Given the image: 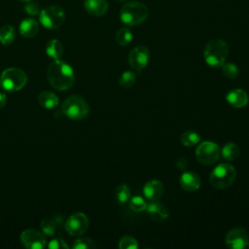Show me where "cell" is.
Here are the masks:
<instances>
[{
  "label": "cell",
  "instance_id": "cell-19",
  "mask_svg": "<svg viewBox=\"0 0 249 249\" xmlns=\"http://www.w3.org/2000/svg\"><path fill=\"white\" fill-rule=\"evenodd\" d=\"M38 102L46 109H53L58 105L59 99L53 92L45 90L38 95Z\"/></svg>",
  "mask_w": 249,
  "mask_h": 249
},
{
  "label": "cell",
  "instance_id": "cell-27",
  "mask_svg": "<svg viewBox=\"0 0 249 249\" xmlns=\"http://www.w3.org/2000/svg\"><path fill=\"white\" fill-rule=\"evenodd\" d=\"M147 202L146 200L140 196H135L129 198L128 200V205L129 208L134 211V212H143L147 208Z\"/></svg>",
  "mask_w": 249,
  "mask_h": 249
},
{
  "label": "cell",
  "instance_id": "cell-30",
  "mask_svg": "<svg viewBox=\"0 0 249 249\" xmlns=\"http://www.w3.org/2000/svg\"><path fill=\"white\" fill-rule=\"evenodd\" d=\"M221 67L223 74L229 79H234L239 75V68L233 62H225Z\"/></svg>",
  "mask_w": 249,
  "mask_h": 249
},
{
  "label": "cell",
  "instance_id": "cell-29",
  "mask_svg": "<svg viewBox=\"0 0 249 249\" xmlns=\"http://www.w3.org/2000/svg\"><path fill=\"white\" fill-rule=\"evenodd\" d=\"M41 229L43 231V232L46 234V235H53L55 231H56V228H57V224L55 222L54 219H52V218H44L42 221H41Z\"/></svg>",
  "mask_w": 249,
  "mask_h": 249
},
{
  "label": "cell",
  "instance_id": "cell-26",
  "mask_svg": "<svg viewBox=\"0 0 249 249\" xmlns=\"http://www.w3.org/2000/svg\"><path fill=\"white\" fill-rule=\"evenodd\" d=\"M136 81L135 73L133 71H124L119 78V85L123 89H129L131 88Z\"/></svg>",
  "mask_w": 249,
  "mask_h": 249
},
{
  "label": "cell",
  "instance_id": "cell-24",
  "mask_svg": "<svg viewBox=\"0 0 249 249\" xmlns=\"http://www.w3.org/2000/svg\"><path fill=\"white\" fill-rule=\"evenodd\" d=\"M133 35L128 27H122L116 33V41L120 46H126L131 43Z\"/></svg>",
  "mask_w": 249,
  "mask_h": 249
},
{
  "label": "cell",
  "instance_id": "cell-22",
  "mask_svg": "<svg viewBox=\"0 0 249 249\" xmlns=\"http://www.w3.org/2000/svg\"><path fill=\"white\" fill-rule=\"evenodd\" d=\"M16 39L15 28L11 24H5L0 28V43L8 46L11 45Z\"/></svg>",
  "mask_w": 249,
  "mask_h": 249
},
{
  "label": "cell",
  "instance_id": "cell-18",
  "mask_svg": "<svg viewBox=\"0 0 249 249\" xmlns=\"http://www.w3.org/2000/svg\"><path fill=\"white\" fill-rule=\"evenodd\" d=\"M19 33L26 37V38H31L34 37L38 31H39V24L37 22V20H35L34 18H25L23 19L20 24H19Z\"/></svg>",
  "mask_w": 249,
  "mask_h": 249
},
{
  "label": "cell",
  "instance_id": "cell-36",
  "mask_svg": "<svg viewBox=\"0 0 249 249\" xmlns=\"http://www.w3.org/2000/svg\"><path fill=\"white\" fill-rule=\"evenodd\" d=\"M21 1H24V2H29V1H31V0H21Z\"/></svg>",
  "mask_w": 249,
  "mask_h": 249
},
{
  "label": "cell",
  "instance_id": "cell-32",
  "mask_svg": "<svg viewBox=\"0 0 249 249\" xmlns=\"http://www.w3.org/2000/svg\"><path fill=\"white\" fill-rule=\"evenodd\" d=\"M24 10H25V12H26L28 15H31V16L39 15L40 12H41L40 6H39L37 3L32 2V1L27 2V4L24 6Z\"/></svg>",
  "mask_w": 249,
  "mask_h": 249
},
{
  "label": "cell",
  "instance_id": "cell-34",
  "mask_svg": "<svg viewBox=\"0 0 249 249\" xmlns=\"http://www.w3.org/2000/svg\"><path fill=\"white\" fill-rule=\"evenodd\" d=\"M176 165H177V167H178L179 169H181V170H186V168H187V166H188V161H187V160H186L185 158L181 157V158H179V159L177 160Z\"/></svg>",
  "mask_w": 249,
  "mask_h": 249
},
{
  "label": "cell",
  "instance_id": "cell-7",
  "mask_svg": "<svg viewBox=\"0 0 249 249\" xmlns=\"http://www.w3.org/2000/svg\"><path fill=\"white\" fill-rule=\"evenodd\" d=\"M39 20L41 24L48 29H57L65 20V13L63 9L57 5L49 6L41 10Z\"/></svg>",
  "mask_w": 249,
  "mask_h": 249
},
{
  "label": "cell",
  "instance_id": "cell-1",
  "mask_svg": "<svg viewBox=\"0 0 249 249\" xmlns=\"http://www.w3.org/2000/svg\"><path fill=\"white\" fill-rule=\"evenodd\" d=\"M47 77L51 86L57 90L69 89L75 82L72 67L60 59H54L48 67Z\"/></svg>",
  "mask_w": 249,
  "mask_h": 249
},
{
  "label": "cell",
  "instance_id": "cell-16",
  "mask_svg": "<svg viewBox=\"0 0 249 249\" xmlns=\"http://www.w3.org/2000/svg\"><path fill=\"white\" fill-rule=\"evenodd\" d=\"M164 191L163 184L156 179L148 181L143 187V195L146 198L150 200H157L159 199Z\"/></svg>",
  "mask_w": 249,
  "mask_h": 249
},
{
  "label": "cell",
  "instance_id": "cell-4",
  "mask_svg": "<svg viewBox=\"0 0 249 249\" xmlns=\"http://www.w3.org/2000/svg\"><path fill=\"white\" fill-rule=\"evenodd\" d=\"M235 168L231 164L224 162L214 167L209 176V182L215 189L224 190L231 187L235 181Z\"/></svg>",
  "mask_w": 249,
  "mask_h": 249
},
{
  "label": "cell",
  "instance_id": "cell-12",
  "mask_svg": "<svg viewBox=\"0 0 249 249\" xmlns=\"http://www.w3.org/2000/svg\"><path fill=\"white\" fill-rule=\"evenodd\" d=\"M226 245L230 249H244L249 242V235L242 228H233L226 235Z\"/></svg>",
  "mask_w": 249,
  "mask_h": 249
},
{
  "label": "cell",
  "instance_id": "cell-17",
  "mask_svg": "<svg viewBox=\"0 0 249 249\" xmlns=\"http://www.w3.org/2000/svg\"><path fill=\"white\" fill-rule=\"evenodd\" d=\"M86 11L94 17H101L108 11L107 0H85Z\"/></svg>",
  "mask_w": 249,
  "mask_h": 249
},
{
  "label": "cell",
  "instance_id": "cell-33",
  "mask_svg": "<svg viewBox=\"0 0 249 249\" xmlns=\"http://www.w3.org/2000/svg\"><path fill=\"white\" fill-rule=\"evenodd\" d=\"M47 246L51 249H60V248H68V245L66 244V242L61 239V238H54V239H52L48 244Z\"/></svg>",
  "mask_w": 249,
  "mask_h": 249
},
{
  "label": "cell",
  "instance_id": "cell-25",
  "mask_svg": "<svg viewBox=\"0 0 249 249\" xmlns=\"http://www.w3.org/2000/svg\"><path fill=\"white\" fill-rule=\"evenodd\" d=\"M181 143L186 146V147H192L196 145L199 140H200V136L198 133H196V131L193 130H187L185 132L182 133L181 137H180Z\"/></svg>",
  "mask_w": 249,
  "mask_h": 249
},
{
  "label": "cell",
  "instance_id": "cell-37",
  "mask_svg": "<svg viewBox=\"0 0 249 249\" xmlns=\"http://www.w3.org/2000/svg\"><path fill=\"white\" fill-rule=\"evenodd\" d=\"M246 248H249V242H248V244H247V247Z\"/></svg>",
  "mask_w": 249,
  "mask_h": 249
},
{
  "label": "cell",
  "instance_id": "cell-2",
  "mask_svg": "<svg viewBox=\"0 0 249 249\" xmlns=\"http://www.w3.org/2000/svg\"><path fill=\"white\" fill-rule=\"evenodd\" d=\"M149 15L148 8L141 2L131 1L124 4L120 11V19L127 26H136L143 23Z\"/></svg>",
  "mask_w": 249,
  "mask_h": 249
},
{
  "label": "cell",
  "instance_id": "cell-14",
  "mask_svg": "<svg viewBox=\"0 0 249 249\" xmlns=\"http://www.w3.org/2000/svg\"><path fill=\"white\" fill-rule=\"evenodd\" d=\"M226 100L234 108H243L248 104L249 97L245 90L241 89H234L227 93Z\"/></svg>",
  "mask_w": 249,
  "mask_h": 249
},
{
  "label": "cell",
  "instance_id": "cell-21",
  "mask_svg": "<svg viewBox=\"0 0 249 249\" xmlns=\"http://www.w3.org/2000/svg\"><path fill=\"white\" fill-rule=\"evenodd\" d=\"M221 156L228 161L234 160L239 156V148L236 144L229 142L225 144L221 149Z\"/></svg>",
  "mask_w": 249,
  "mask_h": 249
},
{
  "label": "cell",
  "instance_id": "cell-5",
  "mask_svg": "<svg viewBox=\"0 0 249 249\" xmlns=\"http://www.w3.org/2000/svg\"><path fill=\"white\" fill-rule=\"evenodd\" d=\"M61 111L68 119L80 121L88 116L89 112V106L82 96L71 95L63 101L61 105Z\"/></svg>",
  "mask_w": 249,
  "mask_h": 249
},
{
  "label": "cell",
  "instance_id": "cell-20",
  "mask_svg": "<svg viewBox=\"0 0 249 249\" xmlns=\"http://www.w3.org/2000/svg\"><path fill=\"white\" fill-rule=\"evenodd\" d=\"M46 53L53 60L59 59L63 54L62 44L56 39L50 40L46 45Z\"/></svg>",
  "mask_w": 249,
  "mask_h": 249
},
{
  "label": "cell",
  "instance_id": "cell-6",
  "mask_svg": "<svg viewBox=\"0 0 249 249\" xmlns=\"http://www.w3.org/2000/svg\"><path fill=\"white\" fill-rule=\"evenodd\" d=\"M26 83L27 75L19 68H7L0 76V86L6 91H18L21 89Z\"/></svg>",
  "mask_w": 249,
  "mask_h": 249
},
{
  "label": "cell",
  "instance_id": "cell-8",
  "mask_svg": "<svg viewBox=\"0 0 249 249\" xmlns=\"http://www.w3.org/2000/svg\"><path fill=\"white\" fill-rule=\"evenodd\" d=\"M220 157L221 149L214 142H201L196 150V158L203 165H212L216 163Z\"/></svg>",
  "mask_w": 249,
  "mask_h": 249
},
{
  "label": "cell",
  "instance_id": "cell-9",
  "mask_svg": "<svg viewBox=\"0 0 249 249\" xmlns=\"http://www.w3.org/2000/svg\"><path fill=\"white\" fill-rule=\"evenodd\" d=\"M89 225V222L88 216L82 212H76L68 217L64 224V228L69 234L79 236L87 231Z\"/></svg>",
  "mask_w": 249,
  "mask_h": 249
},
{
  "label": "cell",
  "instance_id": "cell-31",
  "mask_svg": "<svg viewBox=\"0 0 249 249\" xmlns=\"http://www.w3.org/2000/svg\"><path fill=\"white\" fill-rule=\"evenodd\" d=\"M118 246L120 249H137L138 243L133 236L124 235L120 238Z\"/></svg>",
  "mask_w": 249,
  "mask_h": 249
},
{
  "label": "cell",
  "instance_id": "cell-23",
  "mask_svg": "<svg viewBox=\"0 0 249 249\" xmlns=\"http://www.w3.org/2000/svg\"><path fill=\"white\" fill-rule=\"evenodd\" d=\"M115 196L119 204H125L130 198V189L126 184H121L116 188Z\"/></svg>",
  "mask_w": 249,
  "mask_h": 249
},
{
  "label": "cell",
  "instance_id": "cell-28",
  "mask_svg": "<svg viewBox=\"0 0 249 249\" xmlns=\"http://www.w3.org/2000/svg\"><path fill=\"white\" fill-rule=\"evenodd\" d=\"M97 245L93 239L89 237H80L74 240L72 244L73 249H94Z\"/></svg>",
  "mask_w": 249,
  "mask_h": 249
},
{
  "label": "cell",
  "instance_id": "cell-10",
  "mask_svg": "<svg viewBox=\"0 0 249 249\" xmlns=\"http://www.w3.org/2000/svg\"><path fill=\"white\" fill-rule=\"evenodd\" d=\"M150 51L145 46H137L133 48L127 57L130 67L137 71L141 72L147 65L150 60Z\"/></svg>",
  "mask_w": 249,
  "mask_h": 249
},
{
  "label": "cell",
  "instance_id": "cell-11",
  "mask_svg": "<svg viewBox=\"0 0 249 249\" xmlns=\"http://www.w3.org/2000/svg\"><path fill=\"white\" fill-rule=\"evenodd\" d=\"M20 241L27 249H43L47 245L45 235L34 229H27L20 234Z\"/></svg>",
  "mask_w": 249,
  "mask_h": 249
},
{
  "label": "cell",
  "instance_id": "cell-35",
  "mask_svg": "<svg viewBox=\"0 0 249 249\" xmlns=\"http://www.w3.org/2000/svg\"><path fill=\"white\" fill-rule=\"evenodd\" d=\"M7 102V96L4 92H0V109H2Z\"/></svg>",
  "mask_w": 249,
  "mask_h": 249
},
{
  "label": "cell",
  "instance_id": "cell-3",
  "mask_svg": "<svg viewBox=\"0 0 249 249\" xmlns=\"http://www.w3.org/2000/svg\"><path fill=\"white\" fill-rule=\"evenodd\" d=\"M229 54V46L222 39H213L209 41L203 50V57L209 66L221 67L227 60Z\"/></svg>",
  "mask_w": 249,
  "mask_h": 249
},
{
  "label": "cell",
  "instance_id": "cell-38",
  "mask_svg": "<svg viewBox=\"0 0 249 249\" xmlns=\"http://www.w3.org/2000/svg\"><path fill=\"white\" fill-rule=\"evenodd\" d=\"M119 1H124V0H119Z\"/></svg>",
  "mask_w": 249,
  "mask_h": 249
},
{
  "label": "cell",
  "instance_id": "cell-15",
  "mask_svg": "<svg viewBox=\"0 0 249 249\" xmlns=\"http://www.w3.org/2000/svg\"><path fill=\"white\" fill-rule=\"evenodd\" d=\"M151 201L152 202H149L147 204V208H146V211L148 212L150 218L155 222L165 221L169 216L167 208L163 204L156 200H151Z\"/></svg>",
  "mask_w": 249,
  "mask_h": 249
},
{
  "label": "cell",
  "instance_id": "cell-13",
  "mask_svg": "<svg viewBox=\"0 0 249 249\" xmlns=\"http://www.w3.org/2000/svg\"><path fill=\"white\" fill-rule=\"evenodd\" d=\"M180 186L187 192H195L200 187V178L195 171L185 170L179 179Z\"/></svg>",
  "mask_w": 249,
  "mask_h": 249
}]
</instances>
